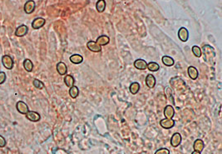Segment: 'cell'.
<instances>
[{
  "mask_svg": "<svg viewBox=\"0 0 222 154\" xmlns=\"http://www.w3.org/2000/svg\"><path fill=\"white\" fill-rule=\"evenodd\" d=\"M202 53L204 55V60L207 63H211L215 57L214 48L210 45H204L202 48Z\"/></svg>",
  "mask_w": 222,
  "mask_h": 154,
  "instance_id": "1",
  "label": "cell"
},
{
  "mask_svg": "<svg viewBox=\"0 0 222 154\" xmlns=\"http://www.w3.org/2000/svg\"><path fill=\"white\" fill-rule=\"evenodd\" d=\"M2 63H3V67L8 70L13 69V65H14L13 59L9 55H3L2 57Z\"/></svg>",
  "mask_w": 222,
  "mask_h": 154,
  "instance_id": "2",
  "label": "cell"
},
{
  "mask_svg": "<svg viewBox=\"0 0 222 154\" xmlns=\"http://www.w3.org/2000/svg\"><path fill=\"white\" fill-rule=\"evenodd\" d=\"M205 147L204 142L202 139H196L193 143L194 152L192 154H201Z\"/></svg>",
  "mask_w": 222,
  "mask_h": 154,
  "instance_id": "3",
  "label": "cell"
},
{
  "mask_svg": "<svg viewBox=\"0 0 222 154\" xmlns=\"http://www.w3.org/2000/svg\"><path fill=\"white\" fill-rule=\"evenodd\" d=\"M176 123L172 118H165L162 120H161L160 125L161 128H163L164 129H170L175 126Z\"/></svg>",
  "mask_w": 222,
  "mask_h": 154,
  "instance_id": "4",
  "label": "cell"
},
{
  "mask_svg": "<svg viewBox=\"0 0 222 154\" xmlns=\"http://www.w3.org/2000/svg\"><path fill=\"white\" fill-rule=\"evenodd\" d=\"M16 109L19 113L23 115H25L29 111V107L27 103H25L23 101H18L16 104Z\"/></svg>",
  "mask_w": 222,
  "mask_h": 154,
  "instance_id": "5",
  "label": "cell"
},
{
  "mask_svg": "<svg viewBox=\"0 0 222 154\" xmlns=\"http://www.w3.org/2000/svg\"><path fill=\"white\" fill-rule=\"evenodd\" d=\"M178 38L181 42L186 43L189 39V31L185 27H181L178 30Z\"/></svg>",
  "mask_w": 222,
  "mask_h": 154,
  "instance_id": "6",
  "label": "cell"
},
{
  "mask_svg": "<svg viewBox=\"0 0 222 154\" xmlns=\"http://www.w3.org/2000/svg\"><path fill=\"white\" fill-rule=\"evenodd\" d=\"M181 141H182V138H181V133H174L170 138V145L173 147H177L181 143Z\"/></svg>",
  "mask_w": 222,
  "mask_h": 154,
  "instance_id": "7",
  "label": "cell"
},
{
  "mask_svg": "<svg viewBox=\"0 0 222 154\" xmlns=\"http://www.w3.org/2000/svg\"><path fill=\"white\" fill-rule=\"evenodd\" d=\"M45 24H46V20L43 18H41V17L36 18L32 22V28L35 30H38V29L43 28L45 25Z\"/></svg>",
  "mask_w": 222,
  "mask_h": 154,
  "instance_id": "8",
  "label": "cell"
},
{
  "mask_svg": "<svg viewBox=\"0 0 222 154\" xmlns=\"http://www.w3.org/2000/svg\"><path fill=\"white\" fill-rule=\"evenodd\" d=\"M29 33V27L25 24H22L20 26H18L15 30V36L21 38L24 37L27 34Z\"/></svg>",
  "mask_w": 222,
  "mask_h": 154,
  "instance_id": "9",
  "label": "cell"
},
{
  "mask_svg": "<svg viewBox=\"0 0 222 154\" xmlns=\"http://www.w3.org/2000/svg\"><path fill=\"white\" fill-rule=\"evenodd\" d=\"M35 8H36V4H35V2L34 0H29L28 2H26V3L24 4V12L27 13V14H31L34 12L35 10Z\"/></svg>",
  "mask_w": 222,
  "mask_h": 154,
  "instance_id": "10",
  "label": "cell"
},
{
  "mask_svg": "<svg viewBox=\"0 0 222 154\" xmlns=\"http://www.w3.org/2000/svg\"><path fill=\"white\" fill-rule=\"evenodd\" d=\"M25 116H26L27 119H29L31 122H34V123L39 122L41 119V116H40L39 112H34V111H30V110L27 112Z\"/></svg>",
  "mask_w": 222,
  "mask_h": 154,
  "instance_id": "11",
  "label": "cell"
},
{
  "mask_svg": "<svg viewBox=\"0 0 222 154\" xmlns=\"http://www.w3.org/2000/svg\"><path fill=\"white\" fill-rule=\"evenodd\" d=\"M87 47L92 52H100L102 51L101 45H99L97 43L94 42V41H88L87 43Z\"/></svg>",
  "mask_w": 222,
  "mask_h": 154,
  "instance_id": "12",
  "label": "cell"
},
{
  "mask_svg": "<svg viewBox=\"0 0 222 154\" xmlns=\"http://www.w3.org/2000/svg\"><path fill=\"white\" fill-rule=\"evenodd\" d=\"M145 82H146V85H147L149 88H153L156 86V78L152 74H147Z\"/></svg>",
  "mask_w": 222,
  "mask_h": 154,
  "instance_id": "13",
  "label": "cell"
},
{
  "mask_svg": "<svg viewBox=\"0 0 222 154\" xmlns=\"http://www.w3.org/2000/svg\"><path fill=\"white\" fill-rule=\"evenodd\" d=\"M56 69H57L58 74H60L61 76L66 75L67 73V66L63 62H59L57 63L56 66Z\"/></svg>",
  "mask_w": 222,
  "mask_h": 154,
  "instance_id": "14",
  "label": "cell"
},
{
  "mask_svg": "<svg viewBox=\"0 0 222 154\" xmlns=\"http://www.w3.org/2000/svg\"><path fill=\"white\" fill-rule=\"evenodd\" d=\"M175 115V109L173 106L171 105H167L164 108V116L166 118H173Z\"/></svg>",
  "mask_w": 222,
  "mask_h": 154,
  "instance_id": "15",
  "label": "cell"
},
{
  "mask_svg": "<svg viewBox=\"0 0 222 154\" xmlns=\"http://www.w3.org/2000/svg\"><path fill=\"white\" fill-rule=\"evenodd\" d=\"M134 67L138 70H146L147 68V63L144 59H137L134 62Z\"/></svg>",
  "mask_w": 222,
  "mask_h": 154,
  "instance_id": "16",
  "label": "cell"
},
{
  "mask_svg": "<svg viewBox=\"0 0 222 154\" xmlns=\"http://www.w3.org/2000/svg\"><path fill=\"white\" fill-rule=\"evenodd\" d=\"M187 73H188V76L190 77V79H192V80H196L197 78H198V75H199V73H198V70L196 69V68L193 67V66H190L187 69Z\"/></svg>",
  "mask_w": 222,
  "mask_h": 154,
  "instance_id": "17",
  "label": "cell"
},
{
  "mask_svg": "<svg viewBox=\"0 0 222 154\" xmlns=\"http://www.w3.org/2000/svg\"><path fill=\"white\" fill-rule=\"evenodd\" d=\"M96 42L99 45H101V46H106L110 42V38L108 36H106V35H101V36H99L97 38Z\"/></svg>",
  "mask_w": 222,
  "mask_h": 154,
  "instance_id": "18",
  "label": "cell"
},
{
  "mask_svg": "<svg viewBox=\"0 0 222 154\" xmlns=\"http://www.w3.org/2000/svg\"><path fill=\"white\" fill-rule=\"evenodd\" d=\"M179 83H176V79H175V78H173V79H170V85H171V87L173 88L174 89H176V90H180V89L181 88V86H185V83H184V81L182 80V79H179Z\"/></svg>",
  "mask_w": 222,
  "mask_h": 154,
  "instance_id": "19",
  "label": "cell"
},
{
  "mask_svg": "<svg viewBox=\"0 0 222 154\" xmlns=\"http://www.w3.org/2000/svg\"><path fill=\"white\" fill-rule=\"evenodd\" d=\"M161 62L164 65L167 66V67H171L175 64V61L170 56H163L161 58Z\"/></svg>",
  "mask_w": 222,
  "mask_h": 154,
  "instance_id": "20",
  "label": "cell"
},
{
  "mask_svg": "<svg viewBox=\"0 0 222 154\" xmlns=\"http://www.w3.org/2000/svg\"><path fill=\"white\" fill-rule=\"evenodd\" d=\"M70 61H71V63H74V64H80L83 63V57L80 54H72L70 57Z\"/></svg>",
  "mask_w": 222,
  "mask_h": 154,
  "instance_id": "21",
  "label": "cell"
},
{
  "mask_svg": "<svg viewBox=\"0 0 222 154\" xmlns=\"http://www.w3.org/2000/svg\"><path fill=\"white\" fill-rule=\"evenodd\" d=\"M64 84L67 88H71L75 84V79H74V78L72 75L67 74V75L64 77Z\"/></svg>",
  "mask_w": 222,
  "mask_h": 154,
  "instance_id": "22",
  "label": "cell"
},
{
  "mask_svg": "<svg viewBox=\"0 0 222 154\" xmlns=\"http://www.w3.org/2000/svg\"><path fill=\"white\" fill-rule=\"evenodd\" d=\"M140 88H141V85H140L139 83H137V82H134V83H132V84H131V85H130L129 87V90H130V93L132 94H137L138 92H139L140 90Z\"/></svg>",
  "mask_w": 222,
  "mask_h": 154,
  "instance_id": "23",
  "label": "cell"
},
{
  "mask_svg": "<svg viewBox=\"0 0 222 154\" xmlns=\"http://www.w3.org/2000/svg\"><path fill=\"white\" fill-rule=\"evenodd\" d=\"M23 68L27 72H32L34 69V63L30 59L26 58L25 60L23 61Z\"/></svg>",
  "mask_w": 222,
  "mask_h": 154,
  "instance_id": "24",
  "label": "cell"
},
{
  "mask_svg": "<svg viewBox=\"0 0 222 154\" xmlns=\"http://www.w3.org/2000/svg\"><path fill=\"white\" fill-rule=\"evenodd\" d=\"M69 95L72 98H77L79 95V89H78V87L75 86V85L71 87L69 89Z\"/></svg>",
  "mask_w": 222,
  "mask_h": 154,
  "instance_id": "25",
  "label": "cell"
},
{
  "mask_svg": "<svg viewBox=\"0 0 222 154\" xmlns=\"http://www.w3.org/2000/svg\"><path fill=\"white\" fill-rule=\"evenodd\" d=\"M96 8L99 13H102L106 8V2L105 0H98L96 3Z\"/></svg>",
  "mask_w": 222,
  "mask_h": 154,
  "instance_id": "26",
  "label": "cell"
},
{
  "mask_svg": "<svg viewBox=\"0 0 222 154\" xmlns=\"http://www.w3.org/2000/svg\"><path fill=\"white\" fill-rule=\"evenodd\" d=\"M147 68L148 70H150L151 72H157L160 69V66L156 62H150V63H147Z\"/></svg>",
  "mask_w": 222,
  "mask_h": 154,
  "instance_id": "27",
  "label": "cell"
},
{
  "mask_svg": "<svg viewBox=\"0 0 222 154\" xmlns=\"http://www.w3.org/2000/svg\"><path fill=\"white\" fill-rule=\"evenodd\" d=\"M191 50H192V52H193V54L195 57H202V48H201L199 46H196V45H195V46H193V47H192Z\"/></svg>",
  "mask_w": 222,
  "mask_h": 154,
  "instance_id": "28",
  "label": "cell"
},
{
  "mask_svg": "<svg viewBox=\"0 0 222 154\" xmlns=\"http://www.w3.org/2000/svg\"><path fill=\"white\" fill-rule=\"evenodd\" d=\"M33 84H34V86L38 89L44 88V84L42 81L39 80V79H34V82H33Z\"/></svg>",
  "mask_w": 222,
  "mask_h": 154,
  "instance_id": "29",
  "label": "cell"
},
{
  "mask_svg": "<svg viewBox=\"0 0 222 154\" xmlns=\"http://www.w3.org/2000/svg\"><path fill=\"white\" fill-rule=\"evenodd\" d=\"M7 79V76H6V73L3 71L0 72V84H4V82L6 81Z\"/></svg>",
  "mask_w": 222,
  "mask_h": 154,
  "instance_id": "30",
  "label": "cell"
},
{
  "mask_svg": "<svg viewBox=\"0 0 222 154\" xmlns=\"http://www.w3.org/2000/svg\"><path fill=\"white\" fill-rule=\"evenodd\" d=\"M155 154H170V151L167 148H160L156 151Z\"/></svg>",
  "mask_w": 222,
  "mask_h": 154,
  "instance_id": "31",
  "label": "cell"
},
{
  "mask_svg": "<svg viewBox=\"0 0 222 154\" xmlns=\"http://www.w3.org/2000/svg\"><path fill=\"white\" fill-rule=\"evenodd\" d=\"M165 95H166V97H167L169 99L172 98V91H171V89H170V88H168V87H166V88H165Z\"/></svg>",
  "mask_w": 222,
  "mask_h": 154,
  "instance_id": "32",
  "label": "cell"
},
{
  "mask_svg": "<svg viewBox=\"0 0 222 154\" xmlns=\"http://www.w3.org/2000/svg\"><path fill=\"white\" fill-rule=\"evenodd\" d=\"M6 146V140L2 135H0V147H4Z\"/></svg>",
  "mask_w": 222,
  "mask_h": 154,
  "instance_id": "33",
  "label": "cell"
}]
</instances>
